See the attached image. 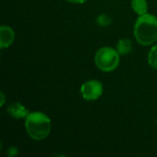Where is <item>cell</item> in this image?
I'll list each match as a JSON object with an SVG mask.
<instances>
[{
    "label": "cell",
    "instance_id": "11",
    "mask_svg": "<svg viewBox=\"0 0 157 157\" xmlns=\"http://www.w3.org/2000/svg\"><path fill=\"white\" fill-rule=\"evenodd\" d=\"M66 1L72 4H84L86 0H66Z\"/></svg>",
    "mask_w": 157,
    "mask_h": 157
},
{
    "label": "cell",
    "instance_id": "5",
    "mask_svg": "<svg viewBox=\"0 0 157 157\" xmlns=\"http://www.w3.org/2000/svg\"><path fill=\"white\" fill-rule=\"evenodd\" d=\"M15 40V32L9 26L2 25L0 27V48H8Z\"/></svg>",
    "mask_w": 157,
    "mask_h": 157
},
{
    "label": "cell",
    "instance_id": "6",
    "mask_svg": "<svg viewBox=\"0 0 157 157\" xmlns=\"http://www.w3.org/2000/svg\"><path fill=\"white\" fill-rule=\"evenodd\" d=\"M6 111L11 117H13L15 119H26L29 116V114L30 113L29 111V109L19 102L11 103L7 107Z\"/></svg>",
    "mask_w": 157,
    "mask_h": 157
},
{
    "label": "cell",
    "instance_id": "10",
    "mask_svg": "<svg viewBox=\"0 0 157 157\" xmlns=\"http://www.w3.org/2000/svg\"><path fill=\"white\" fill-rule=\"evenodd\" d=\"M17 153H18V151H17V147H15V146H12V147H10V148L8 149V151H7V155L11 157L17 155Z\"/></svg>",
    "mask_w": 157,
    "mask_h": 157
},
{
    "label": "cell",
    "instance_id": "9",
    "mask_svg": "<svg viewBox=\"0 0 157 157\" xmlns=\"http://www.w3.org/2000/svg\"><path fill=\"white\" fill-rule=\"evenodd\" d=\"M148 63L151 67L157 69V44L153 46L148 53Z\"/></svg>",
    "mask_w": 157,
    "mask_h": 157
},
{
    "label": "cell",
    "instance_id": "12",
    "mask_svg": "<svg viewBox=\"0 0 157 157\" xmlns=\"http://www.w3.org/2000/svg\"><path fill=\"white\" fill-rule=\"evenodd\" d=\"M1 106H4V104H5V101H6V98H5V94H4V92L3 91H1Z\"/></svg>",
    "mask_w": 157,
    "mask_h": 157
},
{
    "label": "cell",
    "instance_id": "2",
    "mask_svg": "<svg viewBox=\"0 0 157 157\" xmlns=\"http://www.w3.org/2000/svg\"><path fill=\"white\" fill-rule=\"evenodd\" d=\"M25 128L29 136L35 141L47 138L52 131V121L40 111L30 112L25 119Z\"/></svg>",
    "mask_w": 157,
    "mask_h": 157
},
{
    "label": "cell",
    "instance_id": "8",
    "mask_svg": "<svg viewBox=\"0 0 157 157\" xmlns=\"http://www.w3.org/2000/svg\"><path fill=\"white\" fill-rule=\"evenodd\" d=\"M131 6H132V10L138 16H142L147 13V10H148L147 0H132Z\"/></svg>",
    "mask_w": 157,
    "mask_h": 157
},
{
    "label": "cell",
    "instance_id": "4",
    "mask_svg": "<svg viewBox=\"0 0 157 157\" xmlns=\"http://www.w3.org/2000/svg\"><path fill=\"white\" fill-rule=\"evenodd\" d=\"M80 93L83 98L86 101L97 100L101 97L103 93V85L98 80L86 81L82 85Z\"/></svg>",
    "mask_w": 157,
    "mask_h": 157
},
{
    "label": "cell",
    "instance_id": "7",
    "mask_svg": "<svg viewBox=\"0 0 157 157\" xmlns=\"http://www.w3.org/2000/svg\"><path fill=\"white\" fill-rule=\"evenodd\" d=\"M116 50L121 55H127L132 51V42L130 39H121L118 43Z\"/></svg>",
    "mask_w": 157,
    "mask_h": 157
},
{
    "label": "cell",
    "instance_id": "1",
    "mask_svg": "<svg viewBox=\"0 0 157 157\" xmlns=\"http://www.w3.org/2000/svg\"><path fill=\"white\" fill-rule=\"evenodd\" d=\"M133 32L138 43L144 46L152 45L157 40V17L149 13L139 16Z\"/></svg>",
    "mask_w": 157,
    "mask_h": 157
},
{
    "label": "cell",
    "instance_id": "3",
    "mask_svg": "<svg viewBox=\"0 0 157 157\" xmlns=\"http://www.w3.org/2000/svg\"><path fill=\"white\" fill-rule=\"evenodd\" d=\"M120 53L111 47H102L95 54V64L102 72L109 73L114 71L120 64Z\"/></svg>",
    "mask_w": 157,
    "mask_h": 157
}]
</instances>
